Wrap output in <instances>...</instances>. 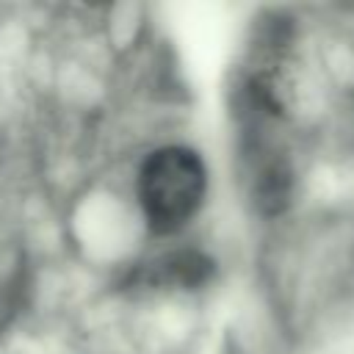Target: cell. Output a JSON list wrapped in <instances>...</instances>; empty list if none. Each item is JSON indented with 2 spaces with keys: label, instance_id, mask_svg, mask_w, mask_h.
<instances>
[{
  "label": "cell",
  "instance_id": "obj_2",
  "mask_svg": "<svg viewBox=\"0 0 354 354\" xmlns=\"http://www.w3.org/2000/svg\"><path fill=\"white\" fill-rule=\"evenodd\" d=\"M213 271V263L199 252H171L158 260L155 277L163 285H180V288H196L202 285Z\"/></svg>",
  "mask_w": 354,
  "mask_h": 354
},
{
  "label": "cell",
  "instance_id": "obj_1",
  "mask_svg": "<svg viewBox=\"0 0 354 354\" xmlns=\"http://www.w3.org/2000/svg\"><path fill=\"white\" fill-rule=\"evenodd\" d=\"M207 171L202 158L180 144L149 152L138 169L136 191L152 232L171 235L183 230L202 207Z\"/></svg>",
  "mask_w": 354,
  "mask_h": 354
}]
</instances>
